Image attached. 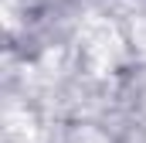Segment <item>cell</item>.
<instances>
[{
    "instance_id": "cell-1",
    "label": "cell",
    "mask_w": 146,
    "mask_h": 143,
    "mask_svg": "<svg viewBox=\"0 0 146 143\" xmlns=\"http://www.w3.org/2000/svg\"><path fill=\"white\" fill-rule=\"evenodd\" d=\"M78 48H82V58L95 72H109L122 55V41H119V34L109 21H88Z\"/></svg>"
}]
</instances>
